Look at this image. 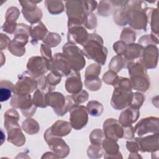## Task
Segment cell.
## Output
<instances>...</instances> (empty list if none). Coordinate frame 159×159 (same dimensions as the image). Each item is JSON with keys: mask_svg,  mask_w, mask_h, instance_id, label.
Instances as JSON below:
<instances>
[{"mask_svg": "<svg viewBox=\"0 0 159 159\" xmlns=\"http://www.w3.org/2000/svg\"><path fill=\"white\" fill-rule=\"evenodd\" d=\"M146 7L145 2L142 1H128L124 7L127 23L132 28L146 30L148 23Z\"/></svg>", "mask_w": 159, "mask_h": 159, "instance_id": "cell-1", "label": "cell"}, {"mask_svg": "<svg viewBox=\"0 0 159 159\" xmlns=\"http://www.w3.org/2000/svg\"><path fill=\"white\" fill-rule=\"evenodd\" d=\"M112 86L114 90L111 101L112 107L116 110H122L129 106L133 96L130 80L117 76Z\"/></svg>", "mask_w": 159, "mask_h": 159, "instance_id": "cell-2", "label": "cell"}, {"mask_svg": "<svg viewBox=\"0 0 159 159\" xmlns=\"http://www.w3.org/2000/svg\"><path fill=\"white\" fill-rule=\"evenodd\" d=\"M103 45V39L100 35L96 33L89 34L87 40L82 45L84 55L99 65H104L107 55V49Z\"/></svg>", "mask_w": 159, "mask_h": 159, "instance_id": "cell-3", "label": "cell"}, {"mask_svg": "<svg viewBox=\"0 0 159 159\" xmlns=\"http://www.w3.org/2000/svg\"><path fill=\"white\" fill-rule=\"evenodd\" d=\"M126 67L128 68L132 89L142 93L147 91L150 86V78L140 60L129 61Z\"/></svg>", "mask_w": 159, "mask_h": 159, "instance_id": "cell-4", "label": "cell"}, {"mask_svg": "<svg viewBox=\"0 0 159 159\" xmlns=\"http://www.w3.org/2000/svg\"><path fill=\"white\" fill-rule=\"evenodd\" d=\"M65 7L68 19V25H84L89 13L86 1H68L66 2Z\"/></svg>", "mask_w": 159, "mask_h": 159, "instance_id": "cell-5", "label": "cell"}, {"mask_svg": "<svg viewBox=\"0 0 159 159\" xmlns=\"http://www.w3.org/2000/svg\"><path fill=\"white\" fill-rule=\"evenodd\" d=\"M46 102L47 106L52 107L54 112L60 116H63L70 107L76 104L72 99L71 95L64 96L59 92H49L46 94Z\"/></svg>", "mask_w": 159, "mask_h": 159, "instance_id": "cell-6", "label": "cell"}, {"mask_svg": "<svg viewBox=\"0 0 159 159\" xmlns=\"http://www.w3.org/2000/svg\"><path fill=\"white\" fill-rule=\"evenodd\" d=\"M63 54L68 60L72 70L79 71L86 64V60L83 50L76 44L67 42L62 48Z\"/></svg>", "mask_w": 159, "mask_h": 159, "instance_id": "cell-7", "label": "cell"}, {"mask_svg": "<svg viewBox=\"0 0 159 159\" xmlns=\"http://www.w3.org/2000/svg\"><path fill=\"white\" fill-rule=\"evenodd\" d=\"M10 104L15 109H20L23 115L27 117L34 116L37 107L34 104L30 94H19L14 93L10 101Z\"/></svg>", "mask_w": 159, "mask_h": 159, "instance_id": "cell-8", "label": "cell"}, {"mask_svg": "<svg viewBox=\"0 0 159 159\" xmlns=\"http://www.w3.org/2000/svg\"><path fill=\"white\" fill-rule=\"evenodd\" d=\"M44 139L48 144L49 148L59 158L66 157L70 153V147L60 137L52 135L48 128L44 133Z\"/></svg>", "mask_w": 159, "mask_h": 159, "instance_id": "cell-9", "label": "cell"}, {"mask_svg": "<svg viewBox=\"0 0 159 159\" xmlns=\"http://www.w3.org/2000/svg\"><path fill=\"white\" fill-rule=\"evenodd\" d=\"M70 123L75 130H80L85 127L88 121V113L85 106L74 104L70 110Z\"/></svg>", "mask_w": 159, "mask_h": 159, "instance_id": "cell-10", "label": "cell"}, {"mask_svg": "<svg viewBox=\"0 0 159 159\" xmlns=\"http://www.w3.org/2000/svg\"><path fill=\"white\" fill-rule=\"evenodd\" d=\"M42 1H19L21 4L22 13L25 20L32 25L39 22L42 17V11L37 6V3Z\"/></svg>", "mask_w": 159, "mask_h": 159, "instance_id": "cell-11", "label": "cell"}, {"mask_svg": "<svg viewBox=\"0 0 159 159\" xmlns=\"http://www.w3.org/2000/svg\"><path fill=\"white\" fill-rule=\"evenodd\" d=\"M48 69L51 72L61 77L67 76L72 71L63 53H57L54 55L52 59L48 63Z\"/></svg>", "mask_w": 159, "mask_h": 159, "instance_id": "cell-12", "label": "cell"}, {"mask_svg": "<svg viewBox=\"0 0 159 159\" xmlns=\"http://www.w3.org/2000/svg\"><path fill=\"white\" fill-rule=\"evenodd\" d=\"M37 88V80L30 76L27 71H25L18 76V81L15 84L14 93L19 94H30Z\"/></svg>", "mask_w": 159, "mask_h": 159, "instance_id": "cell-13", "label": "cell"}, {"mask_svg": "<svg viewBox=\"0 0 159 159\" xmlns=\"http://www.w3.org/2000/svg\"><path fill=\"white\" fill-rule=\"evenodd\" d=\"M134 131L139 137L148 134H158V118L151 116L142 119L135 125Z\"/></svg>", "mask_w": 159, "mask_h": 159, "instance_id": "cell-14", "label": "cell"}, {"mask_svg": "<svg viewBox=\"0 0 159 159\" xmlns=\"http://www.w3.org/2000/svg\"><path fill=\"white\" fill-rule=\"evenodd\" d=\"M102 127L103 133L106 139L117 142L119 139L123 138V127L116 119H107L104 122Z\"/></svg>", "mask_w": 159, "mask_h": 159, "instance_id": "cell-15", "label": "cell"}, {"mask_svg": "<svg viewBox=\"0 0 159 159\" xmlns=\"http://www.w3.org/2000/svg\"><path fill=\"white\" fill-rule=\"evenodd\" d=\"M27 70L30 76L36 80L44 75L48 70L47 62L42 57L33 56L28 60Z\"/></svg>", "mask_w": 159, "mask_h": 159, "instance_id": "cell-16", "label": "cell"}, {"mask_svg": "<svg viewBox=\"0 0 159 159\" xmlns=\"http://www.w3.org/2000/svg\"><path fill=\"white\" fill-rule=\"evenodd\" d=\"M68 42L83 45L87 40L89 34L83 25H68Z\"/></svg>", "mask_w": 159, "mask_h": 159, "instance_id": "cell-17", "label": "cell"}, {"mask_svg": "<svg viewBox=\"0 0 159 159\" xmlns=\"http://www.w3.org/2000/svg\"><path fill=\"white\" fill-rule=\"evenodd\" d=\"M158 134H153L145 137H138L135 138L137 143L139 151L142 152L154 153L158 151L159 135Z\"/></svg>", "mask_w": 159, "mask_h": 159, "instance_id": "cell-18", "label": "cell"}, {"mask_svg": "<svg viewBox=\"0 0 159 159\" xmlns=\"http://www.w3.org/2000/svg\"><path fill=\"white\" fill-rule=\"evenodd\" d=\"M158 49L156 45L150 44L144 47L140 61L147 70L156 68L158 63Z\"/></svg>", "mask_w": 159, "mask_h": 159, "instance_id": "cell-19", "label": "cell"}, {"mask_svg": "<svg viewBox=\"0 0 159 159\" xmlns=\"http://www.w3.org/2000/svg\"><path fill=\"white\" fill-rule=\"evenodd\" d=\"M83 84L81 80V75L79 71L72 70L66 76L65 81V89L68 93L73 94L80 92L82 89Z\"/></svg>", "mask_w": 159, "mask_h": 159, "instance_id": "cell-20", "label": "cell"}, {"mask_svg": "<svg viewBox=\"0 0 159 159\" xmlns=\"http://www.w3.org/2000/svg\"><path fill=\"white\" fill-rule=\"evenodd\" d=\"M140 116L139 109H136L128 106L123 111L119 117V122L122 127L131 125L135 122Z\"/></svg>", "mask_w": 159, "mask_h": 159, "instance_id": "cell-21", "label": "cell"}, {"mask_svg": "<svg viewBox=\"0 0 159 159\" xmlns=\"http://www.w3.org/2000/svg\"><path fill=\"white\" fill-rule=\"evenodd\" d=\"M7 141L17 147H22L25 143V137L23 134L19 125L14 126L6 130Z\"/></svg>", "mask_w": 159, "mask_h": 159, "instance_id": "cell-22", "label": "cell"}, {"mask_svg": "<svg viewBox=\"0 0 159 159\" xmlns=\"http://www.w3.org/2000/svg\"><path fill=\"white\" fill-rule=\"evenodd\" d=\"M102 147L104 151V158H121L120 152H119V146L117 142L112 141L106 138L104 139L102 142Z\"/></svg>", "mask_w": 159, "mask_h": 159, "instance_id": "cell-23", "label": "cell"}, {"mask_svg": "<svg viewBox=\"0 0 159 159\" xmlns=\"http://www.w3.org/2000/svg\"><path fill=\"white\" fill-rule=\"evenodd\" d=\"M48 34V29L41 21L37 24H33L30 26V35L31 43L35 45L39 40H43Z\"/></svg>", "mask_w": 159, "mask_h": 159, "instance_id": "cell-24", "label": "cell"}, {"mask_svg": "<svg viewBox=\"0 0 159 159\" xmlns=\"http://www.w3.org/2000/svg\"><path fill=\"white\" fill-rule=\"evenodd\" d=\"M144 48L140 44L131 43L127 45L125 53L122 56L127 63L134 61L137 58H141L143 53Z\"/></svg>", "mask_w": 159, "mask_h": 159, "instance_id": "cell-25", "label": "cell"}, {"mask_svg": "<svg viewBox=\"0 0 159 159\" xmlns=\"http://www.w3.org/2000/svg\"><path fill=\"white\" fill-rule=\"evenodd\" d=\"M71 125L70 122L62 120L56 121L49 127L52 135L57 137H64L69 134L71 131Z\"/></svg>", "mask_w": 159, "mask_h": 159, "instance_id": "cell-26", "label": "cell"}, {"mask_svg": "<svg viewBox=\"0 0 159 159\" xmlns=\"http://www.w3.org/2000/svg\"><path fill=\"white\" fill-rule=\"evenodd\" d=\"M30 36V26L24 23L17 24L14 34L13 40L17 41L25 46L29 42Z\"/></svg>", "mask_w": 159, "mask_h": 159, "instance_id": "cell-27", "label": "cell"}, {"mask_svg": "<svg viewBox=\"0 0 159 159\" xmlns=\"http://www.w3.org/2000/svg\"><path fill=\"white\" fill-rule=\"evenodd\" d=\"M15 85L9 81L1 80L0 81V101L4 102L7 101L14 94Z\"/></svg>", "mask_w": 159, "mask_h": 159, "instance_id": "cell-28", "label": "cell"}, {"mask_svg": "<svg viewBox=\"0 0 159 159\" xmlns=\"http://www.w3.org/2000/svg\"><path fill=\"white\" fill-rule=\"evenodd\" d=\"M4 127L6 130L9 129L18 125V120L19 115L18 112L14 109H9L7 110L4 115Z\"/></svg>", "mask_w": 159, "mask_h": 159, "instance_id": "cell-29", "label": "cell"}, {"mask_svg": "<svg viewBox=\"0 0 159 159\" xmlns=\"http://www.w3.org/2000/svg\"><path fill=\"white\" fill-rule=\"evenodd\" d=\"M44 4L48 11L54 15L62 13L65 10V5L61 1L45 0Z\"/></svg>", "mask_w": 159, "mask_h": 159, "instance_id": "cell-30", "label": "cell"}, {"mask_svg": "<svg viewBox=\"0 0 159 159\" xmlns=\"http://www.w3.org/2000/svg\"><path fill=\"white\" fill-rule=\"evenodd\" d=\"M22 129L29 135H34L37 134L40 130L39 123L34 119L28 117L22 124Z\"/></svg>", "mask_w": 159, "mask_h": 159, "instance_id": "cell-31", "label": "cell"}, {"mask_svg": "<svg viewBox=\"0 0 159 159\" xmlns=\"http://www.w3.org/2000/svg\"><path fill=\"white\" fill-rule=\"evenodd\" d=\"M127 63L122 56L116 55L112 58L108 66L109 70H111L117 73L123 68H125L127 66Z\"/></svg>", "mask_w": 159, "mask_h": 159, "instance_id": "cell-32", "label": "cell"}, {"mask_svg": "<svg viewBox=\"0 0 159 159\" xmlns=\"http://www.w3.org/2000/svg\"><path fill=\"white\" fill-rule=\"evenodd\" d=\"M86 111L88 113L94 117L100 116L103 112L102 104L98 101H90L88 102L86 106Z\"/></svg>", "mask_w": 159, "mask_h": 159, "instance_id": "cell-33", "label": "cell"}, {"mask_svg": "<svg viewBox=\"0 0 159 159\" xmlns=\"http://www.w3.org/2000/svg\"><path fill=\"white\" fill-rule=\"evenodd\" d=\"M47 93L40 89H37L34 93L32 101L34 104L41 108L46 107L47 106L46 102V94Z\"/></svg>", "mask_w": 159, "mask_h": 159, "instance_id": "cell-34", "label": "cell"}, {"mask_svg": "<svg viewBox=\"0 0 159 159\" xmlns=\"http://www.w3.org/2000/svg\"><path fill=\"white\" fill-rule=\"evenodd\" d=\"M8 50L13 55L17 57H22L25 53V45L13 39L8 45Z\"/></svg>", "mask_w": 159, "mask_h": 159, "instance_id": "cell-35", "label": "cell"}, {"mask_svg": "<svg viewBox=\"0 0 159 159\" xmlns=\"http://www.w3.org/2000/svg\"><path fill=\"white\" fill-rule=\"evenodd\" d=\"M115 6L111 1H101L98 8V12L101 16H109L111 14Z\"/></svg>", "mask_w": 159, "mask_h": 159, "instance_id": "cell-36", "label": "cell"}, {"mask_svg": "<svg viewBox=\"0 0 159 159\" xmlns=\"http://www.w3.org/2000/svg\"><path fill=\"white\" fill-rule=\"evenodd\" d=\"M43 43L45 44L50 48L57 47L61 41L60 35L55 32H48L44 39L42 40Z\"/></svg>", "mask_w": 159, "mask_h": 159, "instance_id": "cell-37", "label": "cell"}, {"mask_svg": "<svg viewBox=\"0 0 159 159\" xmlns=\"http://www.w3.org/2000/svg\"><path fill=\"white\" fill-rule=\"evenodd\" d=\"M20 15L19 9L14 6L9 7L5 15L6 22L11 24H16V20Z\"/></svg>", "mask_w": 159, "mask_h": 159, "instance_id": "cell-38", "label": "cell"}, {"mask_svg": "<svg viewBox=\"0 0 159 159\" xmlns=\"http://www.w3.org/2000/svg\"><path fill=\"white\" fill-rule=\"evenodd\" d=\"M158 12L157 9H153L150 17L148 19V22L150 24V27L152 29L151 34L153 35L158 36Z\"/></svg>", "mask_w": 159, "mask_h": 159, "instance_id": "cell-39", "label": "cell"}, {"mask_svg": "<svg viewBox=\"0 0 159 159\" xmlns=\"http://www.w3.org/2000/svg\"><path fill=\"white\" fill-rule=\"evenodd\" d=\"M61 76L53 72H50L46 76V81L48 92H52L55 89L56 85L60 83Z\"/></svg>", "mask_w": 159, "mask_h": 159, "instance_id": "cell-40", "label": "cell"}, {"mask_svg": "<svg viewBox=\"0 0 159 159\" xmlns=\"http://www.w3.org/2000/svg\"><path fill=\"white\" fill-rule=\"evenodd\" d=\"M101 71V66L97 63H92L89 65L85 70V79L99 77Z\"/></svg>", "mask_w": 159, "mask_h": 159, "instance_id": "cell-41", "label": "cell"}, {"mask_svg": "<svg viewBox=\"0 0 159 159\" xmlns=\"http://www.w3.org/2000/svg\"><path fill=\"white\" fill-rule=\"evenodd\" d=\"M120 39V40L124 42L125 43H134L136 39L135 32L132 29L126 27L122 30Z\"/></svg>", "mask_w": 159, "mask_h": 159, "instance_id": "cell-42", "label": "cell"}, {"mask_svg": "<svg viewBox=\"0 0 159 159\" xmlns=\"http://www.w3.org/2000/svg\"><path fill=\"white\" fill-rule=\"evenodd\" d=\"M105 138L103 131L100 129H94L89 135V140L91 144L101 145L102 140Z\"/></svg>", "mask_w": 159, "mask_h": 159, "instance_id": "cell-43", "label": "cell"}, {"mask_svg": "<svg viewBox=\"0 0 159 159\" xmlns=\"http://www.w3.org/2000/svg\"><path fill=\"white\" fill-rule=\"evenodd\" d=\"M87 154L88 157L91 158H101L104 154V151L102 145L91 144L88 148Z\"/></svg>", "mask_w": 159, "mask_h": 159, "instance_id": "cell-44", "label": "cell"}, {"mask_svg": "<svg viewBox=\"0 0 159 159\" xmlns=\"http://www.w3.org/2000/svg\"><path fill=\"white\" fill-rule=\"evenodd\" d=\"M101 80L99 77L85 79L84 80V85L86 88L91 91H96L99 90L101 87Z\"/></svg>", "mask_w": 159, "mask_h": 159, "instance_id": "cell-45", "label": "cell"}, {"mask_svg": "<svg viewBox=\"0 0 159 159\" xmlns=\"http://www.w3.org/2000/svg\"><path fill=\"white\" fill-rule=\"evenodd\" d=\"M114 20L118 25L120 26L125 25L127 24L124 11V7H120L115 11L114 13Z\"/></svg>", "mask_w": 159, "mask_h": 159, "instance_id": "cell-46", "label": "cell"}, {"mask_svg": "<svg viewBox=\"0 0 159 159\" xmlns=\"http://www.w3.org/2000/svg\"><path fill=\"white\" fill-rule=\"evenodd\" d=\"M144 101L145 96H143V94L139 92L134 93H133V96L129 106L136 109H139L140 107L142 106Z\"/></svg>", "mask_w": 159, "mask_h": 159, "instance_id": "cell-47", "label": "cell"}, {"mask_svg": "<svg viewBox=\"0 0 159 159\" xmlns=\"http://www.w3.org/2000/svg\"><path fill=\"white\" fill-rule=\"evenodd\" d=\"M71 98L76 104H80L86 102L88 99L89 94L86 90L81 89L80 92L72 94Z\"/></svg>", "mask_w": 159, "mask_h": 159, "instance_id": "cell-48", "label": "cell"}, {"mask_svg": "<svg viewBox=\"0 0 159 159\" xmlns=\"http://www.w3.org/2000/svg\"><path fill=\"white\" fill-rule=\"evenodd\" d=\"M83 25L85 28H87L89 30L94 29L96 27L97 18L93 12H89L88 14Z\"/></svg>", "mask_w": 159, "mask_h": 159, "instance_id": "cell-49", "label": "cell"}, {"mask_svg": "<svg viewBox=\"0 0 159 159\" xmlns=\"http://www.w3.org/2000/svg\"><path fill=\"white\" fill-rule=\"evenodd\" d=\"M127 43L122 40L117 41L113 44V49L117 53V55L123 56L127 49Z\"/></svg>", "mask_w": 159, "mask_h": 159, "instance_id": "cell-50", "label": "cell"}, {"mask_svg": "<svg viewBox=\"0 0 159 159\" xmlns=\"http://www.w3.org/2000/svg\"><path fill=\"white\" fill-rule=\"evenodd\" d=\"M40 53L42 55V57L47 61L48 65V63L52 59L53 57L50 48L45 44L42 43L40 46Z\"/></svg>", "mask_w": 159, "mask_h": 159, "instance_id": "cell-51", "label": "cell"}, {"mask_svg": "<svg viewBox=\"0 0 159 159\" xmlns=\"http://www.w3.org/2000/svg\"><path fill=\"white\" fill-rule=\"evenodd\" d=\"M117 76L118 75H117L116 73H115L111 70H109L104 74V75L102 76V80H103L104 82L105 83H106L107 84L112 85L114 80H116V78H117Z\"/></svg>", "mask_w": 159, "mask_h": 159, "instance_id": "cell-52", "label": "cell"}, {"mask_svg": "<svg viewBox=\"0 0 159 159\" xmlns=\"http://www.w3.org/2000/svg\"><path fill=\"white\" fill-rule=\"evenodd\" d=\"M123 129H124L123 138L128 140L134 139L135 131H134V127L132 125L127 127H123Z\"/></svg>", "mask_w": 159, "mask_h": 159, "instance_id": "cell-53", "label": "cell"}, {"mask_svg": "<svg viewBox=\"0 0 159 159\" xmlns=\"http://www.w3.org/2000/svg\"><path fill=\"white\" fill-rule=\"evenodd\" d=\"M126 148L130 153H138L139 151V147L136 141L129 140L126 142Z\"/></svg>", "mask_w": 159, "mask_h": 159, "instance_id": "cell-54", "label": "cell"}, {"mask_svg": "<svg viewBox=\"0 0 159 159\" xmlns=\"http://www.w3.org/2000/svg\"><path fill=\"white\" fill-rule=\"evenodd\" d=\"M139 43L140 45H141L143 48L145 46L150 45V44L155 45V43L153 42V40L152 39L150 35H148V34L142 36L139 40Z\"/></svg>", "mask_w": 159, "mask_h": 159, "instance_id": "cell-55", "label": "cell"}, {"mask_svg": "<svg viewBox=\"0 0 159 159\" xmlns=\"http://www.w3.org/2000/svg\"><path fill=\"white\" fill-rule=\"evenodd\" d=\"M11 40L9 39V37L4 34L1 33L0 34V48L1 50H2L3 49L6 48L7 47H8L9 43L11 42Z\"/></svg>", "mask_w": 159, "mask_h": 159, "instance_id": "cell-56", "label": "cell"}, {"mask_svg": "<svg viewBox=\"0 0 159 159\" xmlns=\"http://www.w3.org/2000/svg\"><path fill=\"white\" fill-rule=\"evenodd\" d=\"M87 6L89 12H92L98 6V2L96 1H86Z\"/></svg>", "mask_w": 159, "mask_h": 159, "instance_id": "cell-57", "label": "cell"}, {"mask_svg": "<svg viewBox=\"0 0 159 159\" xmlns=\"http://www.w3.org/2000/svg\"><path fill=\"white\" fill-rule=\"evenodd\" d=\"M111 2L114 6H118L120 7H124L127 4L128 1H111Z\"/></svg>", "mask_w": 159, "mask_h": 159, "instance_id": "cell-58", "label": "cell"}, {"mask_svg": "<svg viewBox=\"0 0 159 159\" xmlns=\"http://www.w3.org/2000/svg\"><path fill=\"white\" fill-rule=\"evenodd\" d=\"M59 158V157L52 152H46L43 154V155L42 157V158Z\"/></svg>", "mask_w": 159, "mask_h": 159, "instance_id": "cell-59", "label": "cell"}]
</instances>
